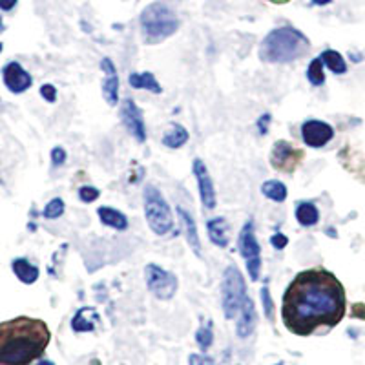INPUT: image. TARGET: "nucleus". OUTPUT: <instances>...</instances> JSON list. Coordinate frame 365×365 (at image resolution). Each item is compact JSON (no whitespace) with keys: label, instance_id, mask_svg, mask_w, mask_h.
<instances>
[{"label":"nucleus","instance_id":"obj_1","mask_svg":"<svg viewBox=\"0 0 365 365\" xmlns=\"http://www.w3.org/2000/svg\"><path fill=\"white\" fill-rule=\"evenodd\" d=\"M345 289L325 269H307L289 283L282 303L285 327L298 336H309L322 327H334L345 316Z\"/></svg>","mask_w":365,"mask_h":365},{"label":"nucleus","instance_id":"obj_2","mask_svg":"<svg viewBox=\"0 0 365 365\" xmlns=\"http://www.w3.org/2000/svg\"><path fill=\"white\" fill-rule=\"evenodd\" d=\"M51 340L48 325L19 316L0 324V365H29L44 354Z\"/></svg>","mask_w":365,"mask_h":365},{"label":"nucleus","instance_id":"obj_3","mask_svg":"<svg viewBox=\"0 0 365 365\" xmlns=\"http://www.w3.org/2000/svg\"><path fill=\"white\" fill-rule=\"evenodd\" d=\"M311 42L299 29L282 26L272 29L259 44V58L267 64H287L307 53Z\"/></svg>","mask_w":365,"mask_h":365},{"label":"nucleus","instance_id":"obj_4","mask_svg":"<svg viewBox=\"0 0 365 365\" xmlns=\"http://www.w3.org/2000/svg\"><path fill=\"white\" fill-rule=\"evenodd\" d=\"M139 22H141L143 37L150 44H158V42L172 37L179 29L178 15L165 2H154V4L146 6Z\"/></svg>","mask_w":365,"mask_h":365},{"label":"nucleus","instance_id":"obj_5","mask_svg":"<svg viewBox=\"0 0 365 365\" xmlns=\"http://www.w3.org/2000/svg\"><path fill=\"white\" fill-rule=\"evenodd\" d=\"M143 200H145V217L150 230L158 236H166L168 232H172L174 214H172L170 205L166 203L159 188H155L154 185L145 187Z\"/></svg>","mask_w":365,"mask_h":365},{"label":"nucleus","instance_id":"obj_6","mask_svg":"<svg viewBox=\"0 0 365 365\" xmlns=\"http://www.w3.org/2000/svg\"><path fill=\"white\" fill-rule=\"evenodd\" d=\"M247 298V283L241 270L236 265H228L223 272L221 283V307L225 318L232 319L240 314V309Z\"/></svg>","mask_w":365,"mask_h":365},{"label":"nucleus","instance_id":"obj_7","mask_svg":"<svg viewBox=\"0 0 365 365\" xmlns=\"http://www.w3.org/2000/svg\"><path fill=\"white\" fill-rule=\"evenodd\" d=\"M237 250H240L241 257L245 259L247 272H249L250 279L257 282L259 279V272H262V247L257 243L252 221H247L243 225V228L240 230V236H237Z\"/></svg>","mask_w":365,"mask_h":365},{"label":"nucleus","instance_id":"obj_8","mask_svg":"<svg viewBox=\"0 0 365 365\" xmlns=\"http://www.w3.org/2000/svg\"><path fill=\"white\" fill-rule=\"evenodd\" d=\"M145 282L148 291L163 302L174 298L179 287L178 276L170 270H165L163 267L155 265V263H150L145 267Z\"/></svg>","mask_w":365,"mask_h":365},{"label":"nucleus","instance_id":"obj_9","mask_svg":"<svg viewBox=\"0 0 365 365\" xmlns=\"http://www.w3.org/2000/svg\"><path fill=\"white\" fill-rule=\"evenodd\" d=\"M303 159V152L299 148H294L289 141L279 139L274 143L272 150H270V165L279 172H287L291 174L299 166Z\"/></svg>","mask_w":365,"mask_h":365},{"label":"nucleus","instance_id":"obj_10","mask_svg":"<svg viewBox=\"0 0 365 365\" xmlns=\"http://www.w3.org/2000/svg\"><path fill=\"white\" fill-rule=\"evenodd\" d=\"M334 128L329 123L319 119H309L302 125V139L311 148H324L327 143L332 141Z\"/></svg>","mask_w":365,"mask_h":365},{"label":"nucleus","instance_id":"obj_11","mask_svg":"<svg viewBox=\"0 0 365 365\" xmlns=\"http://www.w3.org/2000/svg\"><path fill=\"white\" fill-rule=\"evenodd\" d=\"M2 81H4V86L11 93H15V96H21V93L28 91L31 88V84H34V77L17 61H9L2 68Z\"/></svg>","mask_w":365,"mask_h":365},{"label":"nucleus","instance_id":"obj_12","mask_svg":"<svg viewBox=\"0 0 365 365\" xmlns=\"http://www.w3.org/2000/svg\"><path fill=\"white\" fill-rule=\"evenodd\" d=\"M120 119L125 123L126 130L135 137V141L143 145L146 141L145 119H143V112L139 110V106L132 99H125L120 104Z\"/></svg>","mask_w":365,"mask_h":365},{"label":"nucleus","instance_id":"obj_13","mask_svg":"<svg viewBox=\"0 0 365 365\" xmlns=\"http://www.w3.org/2000/svg\"><path fill=\"white\" fill-rule=\"evenodd\" d=\"M192 172L195 175V181L200 185V195L201 203L207 210H214L216 208V188H214V182H212L210 174H208V168L201 159H194L192 163Z\"/></svg>","mask_w":365,"mask_h":365},{"label":"nucleus","instance_id":"obj_14","mask_svg":"<svg viewBox=\"0 0 365 365\" xmlns=\"http://www.w3.org/2000/svg\"><path fill=\"white\" fill-rule=\"evenodd\" d=\"M101 70L104 73L103 79V97L110 106H117L119 104V75H117L115 64L112 58L104 57L101 61Z\"/></svg>","mask_w":365,"mask_h":365},{"label":"nucleus","instance_id":"obj_15","mask_svg":"<svg viewBox=\"0 0 365 365\" xmlns=\"http://www.w3.org/2000/svg\"><path fill=\"white\" fill-rule=\"evenodd\" d=\"M256 322H257V312H256V305H254L252 299L247 296L243 305L240 309V318H237V324H236V334L240 338H249L250 334L254 332L256 329Z\"/></svg>","mask_w":365,"mask_h":365},{"label":"nucleus","instance_id":"obj_16","mask_svg":"<svg viewBox=\"0 0 365 365\" xmlns=\"http://www.w3.org/2000/svg\"><path fill=\"white\" fill-rule=\"evenodd\" d=\"M99 324V312L93 307H81L71 319V329L75 332H91Z\"/></svg>","mask_w":365,"mask_h":365},{"label":"nucleus","instance_id":"obj_17","mask_svg":"<svg viewBox=\"0 0 365 365\" xmlns=\"http://www.w3.org/2000/svg\"><path fill=\"white\" fill-rule=\"evenodd\" d=\"M178 214L182 225V232H185V236H187L188 245L192 247V250H194L197 256H201V241H200V234H197V227H195L194 217L190 216V212L185 210L182 207H178Z\"/></svg>","mask_w":365,"mask_h":365},{"label":"nucleus","instance_id":"obj_18","mask_svg":"<svg viewBox=\"0 0 365 365\" xmlns=\"http://www.w3.org/2000/svg\"><path fill=\"white\" fill-rule=\"evenodd\" d=\"M11 270L24 285H34L38 279V276H41L38 267L34 265V263L29 262V259H26V257H15L11 262Z\"/></svg>","mask_w":365,"mask_h":365},{"label":"nucleus","instance_id":"obj_19","mask_svg":"<svg viewBox=\"0 0 365 365\" xmlns=\"http://www.w3.org/2000/svg\"><path fill=\"white\" fill-rule=\"evenodd\" d=\"M294 216L302 227L311 228L314 225H318L319 221V210L314 203L311 201H298L294 208Z\"/></svg>","mask_w":365,"mask_h":365},{"label":"nucleus","instance_id":"obj_20","mask_svg":"<svg viewBox=\"0 0 365 365\" xmlns=\"http://www.w3.org/2000/svg\"><path fill=\"white\" fill-rule=\"evenodd\" d=\"M97 216H99L101 223L113 228V230H126L128 228V217L113 207H101L97 210Z\"/></svg>","mask_w":365,"mask_h":365},{"label":"nucleus","instance_id":"obj_21","mask_svg":"<svg viewBox=\"0 0 365 365\" xmlns=\"http://www.w3.org/2000/svg\"><path fill=\"white\" fill-rule=\"evenodd\" d=\"M207 232L210 241L220 249L228 247V227L223 217H212L207 221Z\"/></svg>","mask_w":365,"mask_h":365},{"label":"nucleus","instance_id":"obj_22","mask_svg":"<svg viewBox=\"0 0 365 365\" xmlns=\"http://www.w3.org/2000/svg\"><path fill=\"white\" fill-rule=\"evenodd\" d=\"M128 84L135 90H148L152 93H163V88L159 84V81L155 79L154 73L150 71H141V73H130Z\"/></svg>","mask_w":365,"mask_h":365},{"label":"nucleus","instance_id":"obj_23","mask_svg":"<svg viewBox=\"0 0 365 365\" xmlns=\"http://www.w3.org/2000/svg\"><path fill=\"white\" fill-rule=\"evenodd\" d=\"M190 139V133L185 126L178 125V123H172L170 130L163 135V145L170 150H178L181 146L187 145V141Z\"/></svg>","mask_w":365,"mask_h":365},{"label":"nucleus","instance_id":"obj_24","mask_svg":"<svg viewBox=\"0 0 365 365\" xmlns=\"http://www.w3.org/2000/svg\"><path fill=\"white\" fill-rule=\"evenodd\" d=\"M262 194L265 195L267 200L274 201V203H283L287 200V195H289V190L278 179H269L262 185Z\"/></svg>","mask_w":365,"mask_h":365},{"label":"nucleus","instance_id":"obj_25","mask_svg":"<svg viewBox=\"0 0 365 365\" xmlns=\"http://www.w3.org/2000/svg\"><path fill=\"white\" fill-rule=\"evenodd\" d=\"M322 61H324L325 66L332 71V73L341 75L347 71V64H345V58L341 57V53H338L336 50H325L322 51Z\"/></svg>","mask_w":365,"mask_h":365},{"label":"nucleus","instance_id":"obj_26","mask_svg":"<svg viewBox=\"0 0 365 365\" xmlns=\"http://www.w3.org/2000/svg\"><path fill=\"white\" fill-rule=\"evenodd\" d=\"M307 81L312 86H322V84H325V71L322 57L312 58L311 61V64L307 68Z\"/></svg>","mask_w":365,"mask_h":365},{"label":"nucleus","instance_id":"obj_27","mask_svg":"<svg viewBox=\"0 0 365 365\" xmlns=\"http://www.w3.org/2000/svg\"><path fill=\"white\" fill-rule=\"evenodd\" d=\"M195 341H197V345L201 347V351H207V349L210 347L212 341H214V331H212L210 319L205 322V324L197 329V332H195Z\"/></svg>","mask_w":365,"mask_h":365},{"label":"nucleus","instance_id":"obj_28","mask_svg":"<svg viewBox=\"0 0 365 365\" xmlns=\"http://www.w3.org/2000/svg\"><path fill=\"white\" fill-rule=\"evenodd\" d=\"M64 210H66L64 201L61 197H53L42 210V217H46V220H58L64 214Z\"/></svg>","mask_w":365,"mask_h":365},{"label":"nucleus","instance_id":"obj_29","mask_svg":"<svg viewBox=\"0 0 365 365\" xmlns=\"http://www.w3.org/2000/svg\"><path fill=\"white\" fill-rule=\"evenodd\" d=\"M259 296H262L265 316L269 318V322H274V312H276V309H274V302H272V296H270L269 287H263L262 292H259Z\"/></svg>","mask_w":365,"mask_h":365},{"label":"nucleus","instance_id":"obj_30","mask_svg":"<svg viewBox=\"0 0 365 365\" xmlns=\"http://www.w3.org/2000/svg\"><path fill=\"white\" fill-rule=\"evenodd\" d=\"M101 190L96 187H90V185H84V187L79 188V200L83 203H93V201L99 200Z\"/></svg>","mask_w":365,"mask_h":365},{"label":"nucleus","instance_id":"obj_31","mask_svg":"<svg viewBox=\"0 0 365 365\" xmlns=\"http://www.w3.org/2000/svg\"><path fill=\"white\" fill-rule=\"evenodd\" d=\"M51 165L57 168V166H63L64 163H66V150L63 148V146H55L53 150H51Z\"/></svg>","mask_w":365,"mask_h":365},{"label":"nucleus","instance_id":"obj_32","mask_svg":"<svg viewBox=\"0 0 365 365\" xmlns=\"http://www.w3.org/2000/svg\"><path fill=\"white\" fill-rule=\"evenodd\" d=\"M41 97L44 101H48V103H55L57 101V88L53 84H42Z\"/></svg>","mask_w":365,"mask_h":365},{"label":"nucleus","instance_id":"obj_33","mask_svg":"<svg viewBox=\"0 0 365 365\" xmlns=\"http://www.w3.org/2000/svg\"><path fill=\"white\" fill-rule=\"evenodd\" d=\"M270 243L276 250H283L287 245H289V237L282 232H276L272 237H270Z\"/></svg>","mask_w":365,"mask_h":365},{"label":"nucleus","instance_id":"obj_34","mask_svg":"<svg viewBox=\"0 0 365 365\" xmlns=\"http://www.w3.org/2000/svg\"><path fill=\"white\" fill-rule=\"evenodd\" d=\"M270 119H272V115H270V113H263V115L257 119L256 126H257V132H259V135H265V133L269 132Z\"/></svg>","mask_w":365,"mask_h":365},{"label":"nucleus","instance_id":"obj_35","mask_svg":"<svg viewBox=\"0 0 365 365\" xmlns=\"http://www.w3.org/2000/svg\"><path fill=\"white\" fill-rule=\"evenodd\" d=\"M188 361H190V365H210V361L205 356H201V354H190Z\"/></svg>","mask_w":365,"mask_h":365},{"label":"nucleus","instance_id":"obj_36","mask_svg":"<svg viewBox=\"0 0 365 365\" xmlns=\"http://www.w3.org/2000/svg\"><path fill=\"white\" fill-rule=\"evenodd\" d=\"M19 0H0V9L2 11H9V9H13L15 6H17Z\"/></svg>","mask_w":365,"mask_h":365},{"label":"nucleus","instance_id":"obj_37","mask_svg":"<svg viewBox=\"0 0 365 365\" xmlns=\"http://www.w3.org/2000/svg\"><path fill=\"white\" fill-rule=\"evenodd\" d=\"M311 2L316 6H327V4H331L332 0H311Z\"/></svg>","mask_w":365,"mask_h":365},{"label":"nucleus","instance_id":"obj_38","mask_svg":"<svg viewBox=\"0 0 365 365\" xmlns=\"http://www.w3.org/2000/svg\"><path fill=\"white\" fill-rule=\"evenodd\" d=\"M272 4H287V2H291V0H269Z\"/></svg>","mask_w":365,"mask_h":365},{"label":"nucleus","instance_id":"obj_39","mask_svg":"<svg viewBox=\"0 0 365 365\" xmlns=\"http://www.w3.org/2000/svg\"><path fill=\"white\" fill-rule=\"evenodd\" d=\"M35 365H55V364L51 360H41L38 364H35Z\"/></svg>","mask_w":365,"mask_h":365},{"label":"nucleus","instance_id":"obj_40","mask_svg":"<svg viewBox=\"0 0 365 365\" xmlns=\"http://www.w3.org/2000/svg\"><path fill=\"white\" fill-rule=\"evenodd\" d=\"M2 50H4V44H2V42H0V53H2Z\"/></svg>","mask_w":365,"mask_h":365},{"label":"nucleus","instance_id":"obj_41","mask_svg":"<svg viewBox=\"0 0 365 365\" xmlns=\"http://www.w3.org/2000/svg\"><path fill=\"white\" fill-rule=\"evenodd\" d=\"M0 106H2V99H0Z\"/></svg>","mask_w":365,"mask_h":365}]
</instances>
